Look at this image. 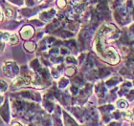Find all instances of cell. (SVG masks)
I'll list each match as a JSON object with an SVG mask.
<instances>
[{"label": "cell", "mask_w": 134, "mask_h": 126, "mask_svg": "<svg viewBox=\"0 0 134 126\" xmlns=\"http://www.w3.org/2000/svg\"><path fill=\"white\" fill-rule=\"evenodd\" d=\"M21 34H22V37H24V38H28V37H30L32 34H33V30H32L30 27H25V28L22 30Z\"/></svg>", "instance_id": "cell-1"}, {"label": "cell", "mask_w": 134, "mask_h": 126, "mask_svg": "<svg viewBox=\"0 0 134 126\" xmlns=\"http://www.w3.org/2000/svg\"><path fill=\"white\" fill-rule=\"evenodd\" d=\"M10 42H11L12 44H14V43H16V42H17V37L15 35V34L12 35L11 38H10Z\"/></svg>", "instance_id": "cell-2"}, {"label": "cell", "mask_w": 134, "mask_h": 126, "mask_svg": "<svg viewBox=\"0 0 134 126\" xmlns=\"http://www.w3.org/2000/svg\"><path fill=\"white\" fill-rule=\"evenodd\" d=\"M12 126H21V125H20V124L18 123V122H15V123H14Z\"/></svg>", "instance_id": "cell-3"}, {"label": "cell", "mask_w": 134, "mask_h": 126, "mask_svg": "<svg viewBox=\"0 0 134 126\" xmlns=\"http://www.w3.org/2000/svg\"><path fill=\"white\" fill-rule=\"evenodd\" d=\"M2 19V14H1V11H0V20Z\"/></svg>", "instance_id": "cell-4"}]
</instances>
